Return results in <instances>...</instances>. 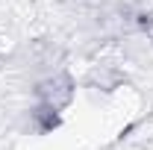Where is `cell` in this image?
Returning <instances> with one entry per match:
<instances>
[{
    "mask_svg": "<svg viewBox=\"0 0 153 150\" xmlns=\"http://www.w3.org/2000/svg\"><path fill=\"white\" fill-rule=\"evenodd\" d=\"M36 97L41 106H50V109L62 112L74 100V82H71L68 74H56V76H50V79L36 85Z\"/></svg>",
    "mask_w": 153,
    "mask_h": 150,
    "instance_id": "6da1fadb",
    "label": "cell"
}]
</instances>
